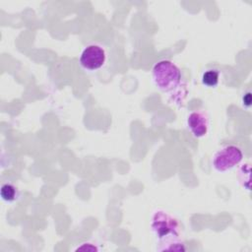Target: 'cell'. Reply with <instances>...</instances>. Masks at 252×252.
I'll return each instance as SVG.
<instances>
[{
    "mask_svg": "<svg viewBox=\"0 0 252 252\" xmlns=\"http://www.w3.org/2000/svg\"><path fill=\"white\" fill-rule=\"evenodd\" d=\"M152 80L155 86L166 94H176L183 87L180 68L172 61L163 59L157 62L152 69Z\"/></svg>",
    "mask_w": 252,
    "mask_h": 252,
    "instance_id": "cell-1",
    "label": "cell"
},
{
    "mask_svg": "<svg viewBox=\"0 0 252 252\" xmlns=\"http://www.w3.org/2000/svg\"><path fill=\"white\" fill-rule=\"evenodd\" d=\"M150 228L158 240L170 236H180V223L169 213L156 210L151 216Z\"/></svg>",
    "mask_w": 252,
    "mask_h": 252,
    "instance_id": "cell-2",
    "label": "cell"
},
{
    "mask_svg": "<svg viewBox=\"0 0 252 252\" xmlns=\"http://www.w3.org/2000/svg\"><path fill=\"white\" fill-rule=\"evenodd\" d=\"M243 159V153L236 145H225L219 149L213 156L212 165L217 172H226Z\"/></svg>",
    "mask_w": 252,
    "mask_h": 252,
    "instance_id": "cell-3",
    "label": "cell"
},
{
    "mask_svg": "<svg viewBox=\"0 0 252 252\" xmlns=\"http://www.w3.org/2000/svg\"><path fill=\"white\" fill-rule=\"evenodd\" d=\"M107 59V53L100 44L91 43L81 53L80 65L88 71H96L103 67Z\"/></svg>",
    "mask_w": 252,
    "mask_h": 252,
    "instance_id": "cell-4",
    "label": "cell"
},
{
    "mask_svg": "<svg viewBox=\"0 0 252 252\" xmlns=\"http://www.w3.org/2000/svg\"><path fill=\"white\" fill-rule=\"evenodd\" d=\"M186 123L189 131L196 138H203L209 131L210 119L204 111H192L187 116Z\"/></svg>",
    "mask_w": 252,
    "mask_h": 252,
    "instance_id": "cell-5",
    "label": "cell"
},
{
    "mask_svg": "<svg viewBox=\"0 0 252 252\" xmlns=\"http://www.w3.org/2000/svg\"><path fill=\"white\" fill-rule=\"evenodd\" d=\"M158 251H185L186 246L180 236H170L158 240L156 247Z\"/></svg>",
    "mask_w": 252,
    "mask_h": 252,
    "instance_id": "cell-6",
    "label": "cell"
},
{
    "mask_svg": "<svg viewBox=\"0 0 252 252\" xmlns=\"http://www.w3.org/2000/svg\"><path fill=\"white\" fill-rule=\"evenodd\" d=\"M220 74L218 69H208L202 74L201 82L207 88H217L220 84Z\"/></svg>",
    "mask_w": 252,
    "mask_h": 252,
    "instance_id": "cell-7",
    "label": "cell"
},
{
    "mask_svg": "<svg viewBox=\"0 0 252 252\" xmlns=\"http://www.w3.org/2000/svg\"><path fill=\"white\" fill-rule=\"evenodd\" d=\"M20 192L18 188L12 183H4L0 189V196L3 201L12 203L19 198Z\"/></svg>",
    "mask_w": 252,
    "mask_h": 252,
    "instance_id": "cell-8",
    "label": "cell"
},
{
    "mask_svg": "<svg viewBox=\"0 0 252 252\" xmlns=\"http://www.w3.org/2000/svg\"><path fill=\"white\" fill-rule=\"evenodd\" d=\"M250 163H243L239 169H238V174H237V179L239 184L246 189L247 191H250Z\"/></svg>",
    "mask_w": 252,
    "mask_h": 252,
    "instance_id": "cell-9",
    "label": "cell"
},
{
    "mask_svg": "<svg viewBox=\"0 0 252 252\" xmlns=\"http://www.w3.org/2000/svg\"><path fill=\"white\" fill-rule=\"evenodd\" d=\"M241 104H242L243 108H245V109H249L251 107L252 97H251V92L250 91H247L246 93L243 94V95L241 97Z\"/></svg>",
    "mask_w": 252,
    "mask_h": 252,
    "instance_id": "cell-10",
    "label": "cell"
},
{
    "mask_svg": "<svg viewBox=\"0 0 252 252\" xmlns=\"http://www.w3.org/2000/svg\"><path fill=\"white\" fill-rule=\"evenodd\" d=\"M97 251L98 250V248L96 247V246H94V244H92V243H89V242H87V243H82V245L81 246H78L77 248H76V251Z\"/></svg>",
    "mask_w": 252,
    "mask_h": 252,
    "instance_id": "cell-11",
    "label": "cell"
}]
</instances>
